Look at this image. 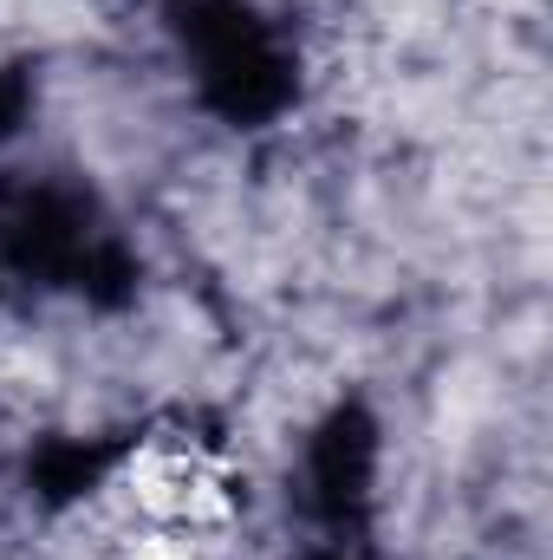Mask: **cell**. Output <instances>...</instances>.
<instances>
[{"mask_svg":"<svg viewBox=\"0 0 553 560\" xmlns=\"http://www.w3.org/2000/svg\"><path fill=\"white\" fill-rule=\"evenodd\" d=\"M125 495L150 528H169V535H189V541L228 528V515H235L228 469L202 443H183V436L143 443L131 456V469H125Z\"/></svg>","mask_w":553,"mask_h":560,"instance_id":"6da1fadb","label":"cell"}]
</instances>
